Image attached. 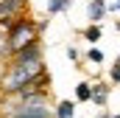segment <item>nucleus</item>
I'll list each match as a JSON object with an SVG mask.
<instances>
[{
	"label": "nucleus",
	"mask_w": 120,
	"mask_h": 118,
	"mask_svg": "<svg viewBox=\"0 0 120 118\" xmlns=\"http://www.w3.org/2000/svg\"><path fill=\"white\" fill-rule=\"evenodd\" d=\"M64 6H67V0H48V8L50 11H61Z\"/></svg>",
	"instance_id": "obj_10"
},
{
	"label": "nucleus",
	"mask_w": 120,
	"mask_h": 118,
	"mask_svg": "<svg viewBox=\"0 0 120 118\" xmlns=\"http://www.w3.org/2000/svg\"><path fill=\"white\" fill-rule=\"evenodd\" d=\"M14 118H50V113L42 107V104H28V107H20Z\"/></svg>",
	"instance_id": "obj_3"
},
{
	"label": "nucleus",
	"mask_w": 120,
	"mask_h": 118,
	"mask_svg": "<svg viewBox=\"0 0 120 118\" xmlns=\"http://www.w3.org/2000/svg\"><path fill=\"white\" fill-rule=\"evenodd\" d=\"M73 113H75V104L73 101H61L59 107H56V118H73Z\"/></svg>",
	"instance_id": "obj_5"
},
{
	"label": "nucleus",
	"mask_w": 120,
	"mask_h": 118,
	"mask_svg": "<svg viewBox=\"0 0 120 118\" xmlns=\"http://www.w3.org/2000/svg\"><path fill=\"white\" fill-rule=\"evenodd\" d=\"M84 37H87V42H98L101 39V25H90L84 31Z\"/></svg>",
	"instance_id": "obj_9"
},
{
	"label": "nucleus",
	"mask_w": 120,
	"mask_h": 118,
	"mask_svg": "<svg viewBox=\"0 0 120 118\" xmlns=\"http://www.w3.org/2000/svg\"><path fill=\"white\" fill-rule=\"evenodd\" d=\"M31 42H34V25H31V23H17V25L11 28V34H8L11 51H22Z\"/></svg>",
	"instance_id": "obj_2"
},
{
	"label": "nucleus",
	"mask_w": 120,
	"mask_h": 118,
	"mask_svg": "<svg viewBox=\"0 0 120 118\" xmlns=\"http://www.w3.org/2000/svg\"><path fill=\"white\" fill-rule=\"evenodd\" d=\"M112 82H120V62L112 67Z\"/></svg>",
	"instance_id": "obj_12"
},
{
	"label": "nucleus",
	"mask_w": 120,
	"mask_h": 118,
	"mask_svg": "<svg viewBox=\"0 0 120 118\" xmlns=\"http://www.w3.org/2000/svg\"><path fill=\"white\" fill-rule=\"evenodd\" d=\"M103 118H109V115H103Z\"/></svg>",
	"instance_id": "obj_14"
},
{
	"label": "nucleus",
	"mask_w": 120,
	"mask_h": 118,
	"mask_svg": "<svg viewBox=\"0 0 120 118\" xmlns=\"http://www.w3.org/2000/svg\"><path fill=\"white\" fill-rule=\"evenodd\" d=\"M117 8H120V3H117Z\"/></svg>",
	"instance_id": "obj_13"
},
{
	"label": "nucleus",
	"mask_w": 120,
	"mask_h": 118,
	"mask_svg": "<svg viewBox=\"0 0 120 118\" xmlns=\"http://www.w3.org/2000/svg\"><path fill=\"white\" fill-rule=\"evenodd\" d=\"M75 96H78V101H90V98H92V84L81 82V84L75 87Z\"/></svg>",
	"instance_id": "obj_7"
},
{
	"label": "nucleus",
	"mask_w": 120,
	"mask_h": 118,
	"mask_svg": "<svg viewBox=\"0 0 120 118\" xmlns=\"http://www.w3.org/2000/svg\"><path fill=\"white\" fill-rule=\"evenodd\" d=\"M39 73H42V62H39V59L20 62V65H14V73L8 76V87H11V90H22L31 79L39 76Z\"/></svg>",
	"instance_id": "obj_1"
},
{
	"label": "nucleus",
	"mask_w": 120,
	"mask_h": 118,
	"mask_svg": "<svg viewBox=\"0 0 120 118\" xmlns=\"http://www.w3.org/2000/svg\"><path fill=\"white\" fill-rule=\"evenodd\" d=\"M17 8H20V0H0V17H6Z\"/></svg>",
	"instance_id": "obj_8"
},
{
	"label": "nucleus",
	"mask_w": 120,
	"mask_h": 118,
	"mask_svg": "<svg viewBox=\"0 0 120 118\" xmlns=\"http://www.w3.org/2000/svg\"><path fill=\"white\" fill-rule=\"evenodd\" d=\"M106 98H109V90L103 87V84L92 87V101H95V104H106Z\"/></svg>",
	"instance_id": "obj_6"
},
{
	"label": "nucleus",
	"mask_w": 120,
	"mask_h": 118,
	"mask_svg": "<svg viewBox=\"0 0 120 118\" xmlns=\"http://www.w3.org/2000/svg\"><path fill=\"white\" fill-rule=\"evenodd\" d=\"M117 62H120V59H117Z\"/></svg>",
	"instance_id": "obj_15"
},
{
	"label": "nucleus",
	"mask_w": 120,
	"mask_h": 118,
	"mask_svg": "<svg viewBox=\"0 0 120 118\" xmlns=\"http://www.w3.org/2000/svg\"><path fill=\"white\" fill-rule=\"evenodd\" d=\"M117 3H120V0H117Z\"/></svg>",
	"instance_id": "obj_16"
},
{
	"label": "nucleus",
	"mask_w": 120,
	"mask_h": 118,
	"mask_svg": "<svg viewBox=\"0 0 120 118\" xmlns=\"http://www.w3.org/2000/svg\"><path fill=\"white\" fill-rule=\"evenodd\" d=\"M101 17H103V0H90V20L98 25Z\"/></svg>",
	"instance_id": "obj_4"
},
{
	"label": "nucleus",
	"mask_w": 120,
	"mask_h": 118,
	"mask_svg": "<svg viewBox=\"0 0 120 118\" xmlns=\"http://www.w3.org/2000/svg\"><path fill=\"white\" fill-rule=\"evenodd\" d=\"M87 56H90V62H103V51H98V48H92V51L87 54Z\"/></svg>",
	"instance_id": "obj_11"
}]
</instances>
